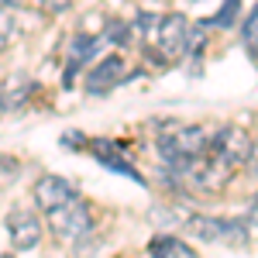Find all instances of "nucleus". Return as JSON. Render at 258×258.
Segmentation results:
<instances>
[{
    "instance_id": "1",
    "label": "nucleus",
    "mask_w": 258,
    "mask_h": 258,
    "mask_svg": "<svg viewBox=\"0 0 258 258\" xmlns=\"http://www.w3.org/2000/svg\"><path fill=\"white\" fill-rule=\"evenodd\" d=\"M207 145H210V135H207L200 124H179V127L165 131L159 138V155L165 159L169 169L186 172L197 159L207 155Z\"/></svg>"
},
{
    "instance_id": "2",
    "label": "nucleus",
    "mask_w": 258,
    "mask_h": 258,
    "mask_svg": "<svg viewBox=\"0 0 258 258\" xmlns=\"http://www.w3.org/2000/svg\"><path fill=\"white\" fill-rule=\"evenodd\" d=\"M186 231L203 244H231V248H248V220H231V217H189Z\"/></svg>"
},
{
    "instance_id": "3",
    "label": "nucleus",
    "mask_w": 258,
    "mask_h": 258,
    "mask_svg": "<svg viewBox=\"0 0 258 258\" xmlns=\"http://www.w3.org/2000/svg\"><path fill=\"white\" fill-rule=\"evenodd\" d=\"M248 152H251V138H248L241 127H220L217 135L210 138L203 159L214 162V165L224 169V172H234L238 165L248 162Z\"/></svg>"
},
{
    "instance_id": "4",
    "label": "nucleus",
    "mask_w": 258,
    "mask_h": 258,
    "mask_svg": "<svg viewBox=\"0 0 258 258\" xmlns=\"http://www.w3.org/2000/svg\"><path fill=\"white\" fill-rule=\"evenodd\" d=\"M48 227H52V234L59 241H80L83 234L93 227V214H90V207L76 197V200H69L66 207H59V210L48 214Z\"/></svg>"
},
{
    "instance_id": "5",
    "label": "nucleus",
    "mask_w": 258,
    "mask_h": 258,
    "mask_svg": "<svg viewBox=\"0 0 258 258\" xmlns=\"http://www.w3.org/2000/svg\"><path fill=\"white\" fill-rule=\"evenodd\" d=\"M155 45L165 59H179L186 55V45H189V21L182 14H165L159 18V28H155Z\"/></svg>"
},
{
    "instance_id": "6",
    "label": "nucleus",
    "mask_w": 258,
    "mask_h": 258,
    "mask_svg": "<svg viewBox=\"0 0 258 258\" xmlns=\"http://www.w3.org/2000/svg\"><path fill=\"white\" fill-rule=\"evenodd\" d=\"M31 197L38 203V210L52 214V210L66 207L69 200H76V189H73L69 179H62V176H41L38 182H35V189H31Z\"/></svg>"
},
{
    "instance_id": "7",
    "label": "nucleus",
    "mask_w": 258,
    "mask_h": 258,
    "mask_svg": "<svg viewBox=\"0 0 258 258\" xmlns=\"http://www.w3.org/2000/svg\"><path fill=\"white\" fill-rule=\"evenodd\" d=\"M127 66H124V55H103V59L86 73V93H110L120 80H124Z\"/></svg>"
},
{
    "instance_id": "8",
    "label": "nucleus",
    "mask_w": 258,
    "mask_h": 258,
    "mask_svg": "<svg viewBox=\"0 0 258 258\" xmlns=\"http://www.w3.org/2000/svg\"><path fill=\"white\" fill-rule=\"evenodd\" d=\"M7 234H11L14 248L28 251V248H35L41 241V220L35 214H28V210H14V214H7Z\"/></svg>"
},
{
    "instance_id": "9",
    "label": "nucleus",
    "mask_w": 258,
    "mask_h": 258,
    "mask_svg": "<svg viewBox=\"0 0 258 258\" xmlns=\"http://www.w3.org/2000/svg\"><path fill=\"white\" fill-rule=\"evenodd\" d=\"M86 152H93L110 172H124V176H131V179H138L141 182V176L131 169V162L124 159L120 152H124V145L120 141H110V138H93V141H86Z\"/></svg>"
},
{
    "instance_id": "10",
    "label": "nucleus",
    "mask_w": 258,
    "mask_h": 258,
    "mask_svg": "<svg viewBox=\"0 0 258 258\" xmlns=\"http://www.w3.org/2000/svg\"><path fill=\"white\" fill-rule=\"evenodd\" d=\"M100 41L103 38H93V35H76V38L69 41V66H66V73H62V80L69 83L76 73H80L86 62L97 55V48H100Z\"/></svg>"
},
{
    "instance_id": "11",
    "label": "nucleus",
    "mask_w": 258,
    "mask_h": 258,
    "mask_svg": "<svg viewBox=\"0 0 258 258\" xmlns=\"http://www.w3.org/2000/svg\"><path fill=\"white\" fill-rule=\"evenodd\" d=\"M31 93H35V83L28 80V76L4 80V86H0V110H18V107H24L31 100Z\"/></svg>"
},
{
    "instance_id": "12",
    "label": "nucleus",
    "mask_w": 258,
    "mask_h": 258,
    "mask_svg": "<svg viewBox=\"0 0 258 258\" xmlns=\"http://www.w3.org/2000/svg\"><path fill=\"white\" fill-rule=\"evenodd\" d=\"M148 255L152 258H197V251L186 244V241L172 238V234H162L148 244Z\"/></svg>"
},
{
    "instance_id": "13",
    "label": "nucleus",
    "mask_w": 258,
    "mask_h": 258,
    "mask_svg": "<svg viewBox=\"0 0 258 258\" xmlns=\"http://www.w3.org/2000/svg\"><path fill=\"white\" fill-rule=\"evenodd\" d=\"M238 11H241V0H224V7L210 21H203V28H231L234 18H238Z\"/></svg>"
},
{
    "instance_id": "14",
    "label": "nucleus",
    "mask_w": 258,
    "mask_h": 258,
    "mask_svg": "<svg viewBox=\"0 0 258 258\" xmlns=\"http://www.w3.org/2000/svg\"><path fill=\"white\" fill-rule=\"evenodd\" d=\"M241 41H244L248 55H258V7L244 18V24H241Z\"/></svg>"
},
{
    "instance_id": "15",
    "label": "nucleus",
    "mask_w": 258,
    "mask_h": 258,
    "mask_svg": "<svg viewBox=\"0 0 258 258\" xmlns=\"http://www.w3.org/2000/svg\"><path fill=\"white\" fill-rule=\"evenodd\" d=\"M35 4H38V11L52 14V18H55V14H66V11L73 7V0H35Z\"/></svg>"
},
{
    "instance_id": "16",
    "label": "nucleus",
    "mask_w": 258,
    "mask_h": 258,
    "mask_svg": "<svg viewBox=\"0 0 258 258\" xmlns=\"http://www.w3.org/2000/svg\"><path fill=\"white\" fill-rule=\"evenodd\" d=\"M11 41H14V21H0V55L7 52Z\"/></svg>"
},
{
    "instance_id": "17",
    "label": "nucleus",
    "mask_w": 258,
    "mask_h": 258,
    "mask_svg": "<svg viewBox=\"0 0 258 258\" xmlns=\"http://www.w3.org/2000/svg\"><path fill=\"white\" fill-rule=\"evenodd\" d=\"M4 176H18V159H0V179Z\"/></svg>"
},
{
    "instance_id": "18",
    "label": "nucleus",
    "mask_w": 258,
    "mask_h": 258,
    "mask_svg": "<svg viewBox=\"0 0 258 258\" xmlns=\"http://www.w3.org/2000/svg\"><path fill=\"white\" fill-rule=\"evenodd\" d=\"M244 165H248L251 176H258V145H251V152H248V162H244Z\"/></svg>"
},
{
    "instance_id": "19",
    "label": "nucleus",
    "mask_w": 258,
    "mask_h": 258,
    "mask_svg": "<svg viewBox=\"0 0 258 258\" xmlns=\"http://www.w3.org/2000/svg\"><path fill=\"white\" fill-rule=\"evenodd\" d=\"M244 220H248V224H255V227H258V197L251 200V207H248V217H244Z\"/></svg>"
},
{
    "instance_id": "20",
    "label": "nucleus",
    "mask_w": 258,
    "mask_h": 258,
    "mask_svg": "<svg viewBox=\"0 0 258 258\" xmlns=\"http://www.w3.org/2000/svg\"><path fill=\"white\" fill-rule=\"evenodd\" d=\"M7 7H18V0H0V11H7Z\"/></svg>"
},
{
    "instance_id": "21",
    "label": "nucleus",
    "mask_w": 258,
    "mask_h": 258,
    "mask_svg": "<svg viewBox=\"0 0 258 258\" xmlns=\"http://www.w3.org/2000/svg\"><path fill=\"white\" fill-rule=\"evenodd\" d=\"M0 258H11V255H0Z\"/></svg>"
}]
</instances>
